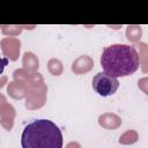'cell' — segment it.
I'll return each instance as SVG.
<instances>
[{"mask_svg":"<svg viewBox=\"0 0 148 148\" xmlns=\"http://www.w3.org/2000/svg\"><path fill=\"white\" fill-rule=\"evenodd\" d=\"M139 56L134 46L126 44H112L106 46L101 56V65L104 73L113 77L132 75L139 68Z\"/></svg>","mask_w":148,"mask_h":148,"instance_id":"obj_1","label":"cell"},{"mask_svg":"<svg viewBox=\"0 0 148 148\" xmlns=\"http://www.w3.org/2000/svg\"><path fill=\"white\" fill-rule=\"evenodd\" d=\"M22 148H62V133L49 119H35L21 135Z\"/></svg>","mask_w":148,"mask_h":148,"instance_id":"obj_2","label":"cell"},{"mask_svg":"<svg viewBox=\"0 0 148 148\" xmlns=\"http://www.w3.org/2000/svg\"><path fill=\"white\" fill-rule=\"evenodd\" d=\"M94 90L103 97L113 95L118 87H119V81L117 77H113L106 73H97L91 81Z\"/></svg>","mask_w":148,"mask_h":148,"instance_id":"obj_3","label":"cell"}]
</instances>
